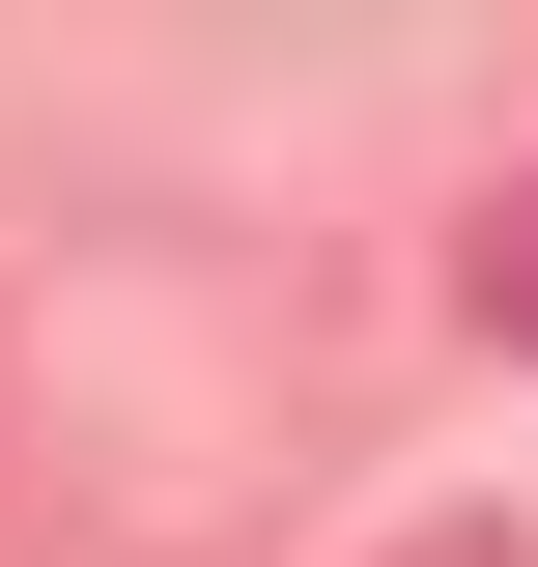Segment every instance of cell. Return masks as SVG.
<instances>
[{
	"label": "cell",
	"instance_id": "6da1fadb",
	"mask_svg": "<svg viewBox=\"0 0 538 567\" xmlns=\"http://www.w3.org/2000/svg\"><path fill=\"white\" fill-rule=\"evenodd\" d=\"M454 312H482V341H538V171H510V199L454 227Z\"/></svg>",
	"mask_w": 538,
	"mask_h": 567
}]
</instances>
